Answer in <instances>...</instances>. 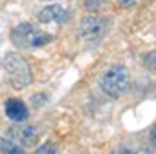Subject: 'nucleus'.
I'll use <instances>...</instances> for the list:
<instances>
[{
    "label": "nucleus",
    "instance_id": "f257e3e1",
    "mask_svg": "<svg viewBox=\"0 0 156 154\" xmlns=\"http://www.w3.org/2000/svg\"><path fill=\"white\" fill-rule=\"evenodd\" d=\"M9 37L16 47H24V49H35V47H42V45H47L49 42H53V35L42 31L29 22L18 24L16 27H13Z\"/></svg>",
    "mask_w": 156,
    "mask_h": 154
},
{
    "label": "nucleus",
    "instance_id": "f03ea898",
    "mask_svg": "<svg viewBox=\"0 0 156 154\" xmlns=\"http://www.w3.org/2000/svg\"><path fill=\"white\" fill-rule=\"evenodd\" d=\"M100 87L111 98L122 96L129 89V71L123 65H113V67H109L102 75V78H100Z\"/></svg>",
    "mask_w": 156,
    "mask_h": 154
},
{
    "label": "nucleus",
    "instance_id": "7ed1b4c3",
    "mask_svg": "<svg viewBox=\"0 0 156 154\" xmlns=\"http://www.w3.org/2000/svg\"><path fill=\"white\" fill-rule=\"evenodd\" d=\"M4 67H5L7 78L15 89H26L31 83V69L20 54L9 53L4 58Z\"/></svg>",
    "mask_w": 156,
    "mask_h": 154
},
{
    "label": "nucleus",
    "instance_id": "20e7f679",
    "mask_svg": "<svg viewBox=\"0 0 156 154\" xmlns=\"http://www.w3.org/2000/svg\"><path fill=\"white\" fill-rule=\"evenodd\" d=\"M105 29V20L100 16H85L80 22V29H78V37L83 40H94L98 38Z\"/></svg>",
    "mask_w": 156,
    "mask_h": 154
},
{
    "label": "nucleus",
    "instance_id": "39448f33",
    "mask_svg": "<svg viewBox=\"0 0 156 154\" xmlns=\"http://www.w3.org/2000/svg\"><path fill=\"white\" fill-rule=\"evenodd\" d=\"M7 140H11L16 145H22V147H31V145L37 143L38 132H37V129L27 127V125H24V127H11L7 131Z\"/></svg>",
    "mask_w": 156,
    "mask_h": 154
},
{
    "label": "nucleus",
    "instance_id": "423d86ee",
    "mask_svg": "<svg viewBox=\"0 0 156 154\" xmlns=\"http://www.w3.org/2000/svg\"><path fill=\"white\" fill-rule=\"evenodd\" d=\"M5 114H7L9 120L20 123V121H26V120H27L29 109H27V105H26L22 100H18V98H9V100L5 102Z\"/></svg>",
    "mask_w": 156,
    "mask_h": 154
},
{
    "label": "nucleus",
    "instance_id": "0eeeda50",
    "mask_svg": "<svg viewBox=\"0 0 156 154\" xmlns=\"http://www.w3.org/2000/svg\"><path fill=\"white\" fill-rule=\"evenodd\" d=\"M66 9L62 7V5H58V4H51V5H47V7H42L38 11V15H37V18H38V22L42 24H49V22H62V20H66Z\"/></svg>",
    "mask_w": 156,
    "mask_h": 154
},
{
    "label": "nucleus",
    "instance_id": "6e6552de",
    "mask_svg": "<svg viewBox=\"0 0 156 154\" xmlns=\"http://www.w3.org/2000/svg\"><path fill=\"white\" fill-rule=\"evenodd\" d=\"M0 151L2 152H11V154H20L24 152V149L20 147V145H16V143H13L11 140H0Z\"/></svg>",
    "mask_w": 156,
    "mask_h": 154
},
{
    "label": "nucleus",
    "instance_id": "1a4fd4ad",
    "mask_svg": "<svg viewBox=\"0 0 156 154\" xmlns=\"http://www.w3.org/2000/svg\"><path fill=\"white\" fill-rule=\"evenodd\" d=\"M37 152H38V154H44V152L56 154V152H58V149H56V147H53V145H42V147H38V149H37Z\"/></svg>",
    "mask_w": 156,
    "mask_h": 154
},
{
    "label": "nucleus",
    "instance_id": "9d476101",
    "mask_svg": "<svg viewBox=\"0 0 156 154\" xmlns=\"http://www.w3.org/2000/svg\"><path fill=\"white\" fill-rule=\"evenodd\" d=\"M102 2H104V0H87L85 5H87V9H93V11H94V9H98V5H100Z\"/></svg>",
    "mask_w": 156,
    "mask_h": 154
},
{
    "label": "nucleus",
    "instance_id": "9b49d317",
    "mask_svg": "<svg viewBox=\"0 0 156 154\" xmlns=\"http://www.w3.org/2000/svg\"><path fill=\"white\" fill-rule=\"evenodd\" d=\"M138 2H142V0H118V4H120L122 7H133V5L138 4Z\"/></svg>",
    "mask_w": 156,
    "mask_h": 154
}]
</instances>
